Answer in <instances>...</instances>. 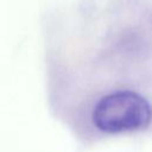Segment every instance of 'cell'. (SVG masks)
Segmentation results:
<instances>
[{"label":"cell","mask_w":152,"mask_h":152,"mask_svg":"<svg viewBox=\"0 0 152 152\" xmlns=\"http://www.w3.org/2000/svg\"><path fill=\"white\" fill-rule=\"evenodd\" d=\"M93 121L106 133L141 131L152 122V106L142 95L132 90L110 93L95 106Z\"/></svg>","instance_id":"cell-1"}]
</instances>
